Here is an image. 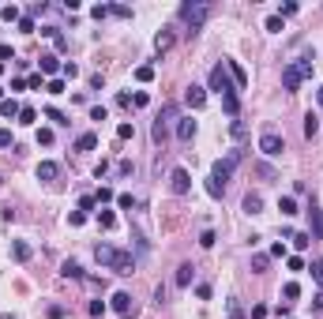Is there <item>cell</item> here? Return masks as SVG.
I'll use <instances>...</instances> for the list:
<instances>
[{"label":"cell","mask_w":323,"mask_h":319,"mask_svg":"<svg viewBox=\"0 0 323 319\" xmlns=\"http://www.w3.org/2000/svg\"><path fill=\"white\" fill-rule=\"evenodd\" d=\"M305 79H312V57H301V60L282 68V86H286V90H297Z\"/></svg>","instance_id":"obj_1"},{"label":"cell","mask_w":323,"mask_h":319,"mask_svg":"<svg viewBox=\"0 0 323 319\" xmlns=\"http://www.w3.org/2000/svg\"><path fill=\"white\" fill-rule=\"evenodd\" d=\"M211 4H207V0H188V4H180V19H184L188 26H192V34L199 30V26L207 23V19H211Z\"/></svg>","instance_id":"obj_2"},{"label":"cell","mask_w":323,"mask_h":319,"mask_svg":"<svg viewBox=\"0 0 323 319\" xmlns=\"http://www.w3.org/2000/svg\"><path fill=\"white\" fill-rule=\"evenodd\" d=\"M237 165H241V151H230L226 158H218V161L211 165V180H214V184H222V188H226V180L233 176V169H237Z\"/></svg>","instance_id":"obj_3"},{"label":"cell","mask_w":323,"mask_h":319,"mask_svg":"<svg viewBox=\"0 0 323 319\" xmlns=\"http://www.w3.org/2000/svg\"><path fill=\"white\" fill-rule=\"evenodd\" d=\"M207 90H214V94H237V86H233V79H230V72H226V64H214L211 68V76H207Z\"/></svg>","instance_id":"obj_4"},{"label":"cell","mask_w":323,"mask_h":319,"mask_svg":"<svg viewBox=\"0 0 323 319\" xmlns=\"http://www.w3.org/2000/svg\"><path fill=\"white\" fill-rule=\"evenodd\" d=\"M259 151H263L267 158H278V154L286 151V139H282L278 132H263L259 135Z\"/></svg>","instance_id":"obj_5"},{"label":"cell","mask_w":323,"mask_h":319,"mask_svg":"<svg viewBox=\"0 0 323 319\" xmlns=\"http://www.w3.org/2000/svg\"><path fill=\"white\" fill-rule=\"evenodd\" d=\"M113 312H117V316H124V319H132V316H136V297L124 293V289H120V293H113Z\"/></svg>","instance_id":"obj_6"},{"label":"cell","mask_w":323,"mask_h":319,"mask_svg":"<svg viewBox=\"0 0 323 319\" xmlns=\"http://www.w3.org/2000/svg\"><path fill=\"white\" fill-rule=\"evenodd\" d=\"M169 188H173L177 195H188V192H192V176H188V169H173V173H169Z\"/></svg>","instance_id":"obj_7"},{"label":"cell","mask_w":323,"mask_h":319,"mask_svg":"<svg viewBox=\"0 0 323 319\" xmlns=\"http://www.w3.org/2000/svg\"><path fill=\"white\" fill-rule=\"evenodd\" d=\"M222 64H226V72H230L233 86H237V90H244V86H248V72L237 64V60H222Z\"/></svg>","instance_id":"obj_8"},{"label":"cell","mask_w":323,"mask_h":319,"mask_svg":"<svg viewBox=\"0 0 323 319\" xmlns=\"http://www.w3.org/2000/svg\"><path fill=\"white\" fill-rule=\"evenodd\" d=\"M184 101L192 105V109H203V105H207V86H196V83H192V86L184 90Z\"/></svg>","instance_id":"obj_9"},{"label":"cell","mask_w":323,"mask_h":319,"mask_svg":"<svg viewBox=\"0 0 323 319\" xmlns=\"http://www.w3.org/2000/svg\"><path fill=\"white\" fill-rule=\"evenodd\" d=\"M94 259L113 270V263H117V248H109V244H94Z\"/></svg>","instance_id":"obj_10"},{"label":"cell","mask_w":323,"mask_h":319,"mask_svg":"<svg viewBox=\"0 0 323 319\" xmlns=\"http://www.w3.org/2000/svg\"><path fill=\"white\" fill-rule=\"evenodd\" d=\"M113 270H117V274H136V255H132V252H117Z\"/></svg>","instance_id":"obj_11"},{"label":"cell","mask_w":323,"mask_h":319,"mask_svg":"<svg viewBox=\"0 0 323 319\" xmlns=\"http://www.w3.org/2000/svg\"><path fill=\"white\" fill-rule=\"evenodd\" d=\"M308 226H312V240H320L323 237V210L316 207V203L308 207Z\"/></svg>","instance_id":"obj_12"},{"label":"cell","mask_w":323,"mask_h":319,"mask_svg":"<svg viewBox=\"0 0 323 319\" xmlns=\"http://www.w3.org/2000/svg\"><path fill=\"white\" fill-rule=\"evenodd\" d=\"M177 139H180V143H192V139H196V120H192V117L177 120Z\"/></svg>","instance_id":"obj_13"},{"label":"cell","mask_w":323,"mask_h":319,"mask_svg":"<svg viewBox=\"0 0 323 319\" xmlns=\"http://www.w3.org/2000/svg\"><path fill=\"white\" fill-rule=\"evenodd\" d=\"M30 255H34V248H30L26 240H15V244H11V259H15V263H26Z\"/></svg>","instance_id":"obj_14"},{"label":"cell","mask_w":323,"mask_h":319,"mask_svg":"<svg viewBox=\"0 0 323 319\" xmlns=\"http://www.w3.org/2000/svg\"><path fill=\"white\" fill-rule=\"evenodd\" d=\"M192 278H196V267H192V263H180V267H177V286L188 289V286H192Z\"/></svg>","instance_id":"obj_15"},{"label":"cell","mask_w":323,"mask_h":319,"mask_svg":"<svg viewBox=\"0 0 323 319\" xmlns=\"http://www.w3.org/2000/svg\"><path fill=\"white\" fill-rule=\"evenodd\" d=\"M57 176H60L57 161H42V165H38V180H57Z\"/></svg>","instance_id":"obj_16"},{"label":"cell","mask_w":323,"mask_h":319,"mask_svg":"<svg viewBox=\"0 0 323 319\" xmlns=\"http://www.w3.org/2000/svg\"><path fill=\"white\" fill-rule=\"evenodd\" d=\"M244 210H248V214H259V210H263V195H259V192H248V195H244Z\"/></svg>","instance_id":"obj_17"},{"label":"cell","mask_w":323,"mask_h":319,"mask_svg":"<svg viewBox=\"0 0 323 319\" xmlns=\"http://www.w3.org/2000/svg\"><path fill=\"white\" fill-rule=\"evenodd\" d=\"M38 64H42V76H53V72H60V57H53V53H45Z\"/></svg>","instance_id":"obj_18"},{"label":"cell","mask_w":323,"mask_h":319,"mask_svg":"<svg viewBox=\"0 0 323 319\" xmlns=\"http://www.w3.org/2000/svg\"><path fill=\"white\" fill-rule=\"evenodd\" d=\"M173 42H177V38H173L169 30H162L158 38H154V49H158V53H169V49H173Z\"/></svg>","instance_id":"obj_19"},{"label":"cell","mask_w":323,"mask_h":319,"mask_svg":"<svg viewBox=\"0 0 323 319\" xmlns=\"http://www.w3.org/2000/svg\"><path fill=\"white\" fill-rule=\"evenodd\" d=\"M222 109H226L233 120H237V113H241V98H237V94H226V98H222Z\"/></svg>","instance_id":"obj_20"},{"label":"cell","mask_w":323,"mask_h":319,"mask_svg":"<svg viewBox=\"0 0 323 319\" xmlns=\"http://www.w3.org/2000/svg\"><path fill=\"white\" fill-rule=\"evenodd\" d=\"M94 147H98V135H94V132H83L76 139V151H94Z\"/></svg>","instance_id":"obj_21"},{"label":"cell","mask_w":323,"mask_h":319,"mask_svg":"<svg viewBox=\"0 0 323 319\" xmlns=\"http://www.w3.org/2000/svg\"><path fill=\"white\" fill-rule=\"evenodd\" d=\"M60 274H64V278H83V267H79L76 259H64V263H60Z\"/></svg>","instance_id":"obj_22"},{"label":"cell","mask_w":323,"mask_h":319,"mask_svg":"<svg viewBox=\"0 0 323 319\" xmlns=\"http://www.w3.org/2000/svg\"><path fill=\"white\" fill-rule=\"evenodd\" d=\"M19 109H23V105H19L15 98H4V101H0V117H19Z\"/></svg>","instance_id":"obj_23"},{"label":"cell","mask_w":323,"mask_h":319,"mask_svg":"<svg viewBox=\"0 0 323 319\" xmlns=\"http://www.w3.org/2000/svg\"><path fill=\"white\" fill-rule=\"evenodd\" d=\"M226 316H230V319H244V308H241L237 297H230V301H226Z\"/></svg>","instance_id":"obj_24"},{"label":"cell","mask_w":323,"mask_h":319,"mask_svg":"<svg viewBox=\"0 0 323 319\" xmlns=\"http://www.w3.org/2000/svg\"><path fill=\"white\" fill-rule=\"evenodd\" d=\"M278 210L286 214V218H289V214H297V199H293V195H282V199H278Z\"/></svg>","instance_id":"obj_25"},{"label":"cell","mask_w":323,"mask_h":319,"mask_svg":"<svg viewBox=\"0 0 323 319\" xmlns=\"http://www.w3.org/2000/svg\"><path fill=\"white\" fill-rule=\"evenodd\" d=\"M38 120V109L34 105H23V109H19V124H34Z\"/></svg>","instance_id":"obj_26"},{"label":"cell","mask_w":323,"mask_h":319,"mask_svg":"<svg viewBox=\"0 0 323 319\" xmlns=\"http://www.w3.org/2000/svg\"><path fill=\"white\" fill-rule=\"evenodd\" d=\"M289 240H293V248H297V252H305L308 244H312V233H293Z\"/></svg>","instance_id":"obj_27"},{"label":"cell","mask_w":323,"mask_h":319,"mask_svg":"<svg viewBox=\"0 0 323 319\" xmlns=\"http://www.w3.org/2000/svg\"><path fill=\"white\" fill-rule=\"evenodd\" d=\"M282 297H286V304H293V301L301 297V286H297V282H286V289H282Z\"/></svg>","instance_id":"obj_28"},{"label":"cell","mask_w":323,"mask_h":319,"mask_svg":"<svg viewBox=\"0 0 323 319\" xmlns=\"http://www.w3.org/2000/svg\"><path fill=\"white\" fill-rule=\"evenodd\" d=\"M316 132H320V117H316V113H308V117H305V135L312 139Z\"/></svg>","instance_id":"obj_29"},{"label":"cell","mask_w":323,"mask_h":319,"mask_svg":"<svg viewBox=\"0 0 323 319\" xmlns=\"http://www.w3.org/2000/svg\"><path fill=\"white\" fill-rule=\"evenodd\" d=\"M267 267H271V255H252V270L255 274H263Z\"/></svg>","instance_id":"obj_30"},{"label":"cell","mask_w":323,"mask_h":319,"mask_svg":"<svg viewBox=\"0 0 323 319\" xmlns=\"http://www.w3.org/2000/svg\"><path fill=\"white\" fill-rule=\"evenodd\" d=\"M98 222H102V229H113L117 226V214L113 210H98Z\"/></svg>","instance_id":"obj_31"},{"label":"cell","mask_w":323,"mask_h":319,"mask_svg":"<svg viewBox=\"0 0 323 319\" xmlns=\"http://www.w3.org/2000/svg\"><path fill=\"white\" fill-rule=\"evenodd\" d=\"M136 79H139V83H151V79H154V68H151V64H139V68H136Z\"/></svg>","instance_id":"obj_32"},{"label":"cell","mask_w":323,"mask_h":319,"mask_svg":"<svg viewBox=\"0 0 323 319\" xmlns=\"http://www.w3.org/2000/svg\"><path fill=\"white\" fill-rule=\"evenodd\" d=\"M45 117H49V120H53V124H57V128H64V124H72V120H68V117H64V113H60V109H45Z\"/></svg>","instance_id":"obj_33"},{"label":"cell","mask_w":323,"mask_h":319,"mask_svg":"<svg viewBox=\"0 0 323 319\" xmlns=\"http://www.w3.org/2000/svg\"><path fill=\"white\" fill-rule=\"evenodd\" d=\"M230 135H233V139H248V128H244V120H233V124H230Z\"/></svg>","instance_id":"obj_34"},{"label":"cell","mask_w":323,"mask_h":319,"mask_svg":"<svg viewBox=\"0 0 323 319\" xmlns=\"http://www.w3.org/2000/svg\"><path fill=\"white\" fill-rule=\"evenodd\" d=\"M53 139H57L53 128H38V143H42V147H53Z\"/></svg>","instance_id":"obj_35"},{"label":"cell","mask_w":323,"mask_h":319,"mask_svg":"<svg viewBox=\"0 0 323 319\" xmlns=\"http://www.w3.org/2000/svg\"><path fill=\"white\" fill-rule=\"evenodd\" d=\"M26 86H30V90H42V86H45V76H42V72H34V76H26Z\"/></svg>","instance_id":"obj_36"},{"label":"cell","mask_w":323,"mask_h":319,"mask_svg":"<svg viewBox=\"0 0 323 319\" xmlns=\"http://www.w3.org/2000/svg\"><path fill=\"white\" fill-rule=\"evenodd\" d=\"M0 15L8 19V23H19V19H23V15H19V8H15V4H8V8H0Z\"/></svg>","instance_id":"obj_37"},{"label":"cell","mask_w":323,"mask_h":319,"mask_svg":"<svg viewBox=\"0 0 323 319\" xmlns=\"http://www.w3.org/2000/svg\"><path fill=\"white\" fill-rule=\"evenodd\" d=\"M267 30H271V34H282V30H286V23H282V15H271V19H267Z\"/></svg>","instance_id":"obj_38"},{"label":"cell","mask_w":323,"mask_h":319,"mask_svg":"<svg viewBox=\"0 0 323 319\" xmlns=\"http://www.w3.org/2000/svg\"><path fill=\"white\" fill-rule=\"evenodd\" d=\"M151 135H154V143H162V139H165V120H162V117L154 120V132H151Z\"/></svg>","instance_id":"obj_39"},{"label":"cell","mask_w":323,"mask_h":319,"mask_svg":"<svg viewBox=\"0 0 323 319\" xmlns=\"http://www.w3.org/2000/svg\"><path fill=\"white\" fill-rule=\"evenodd\" d=\"M214 240H218L214 229H203V233H199V244H203V248H214Z\"/></svg>","instance_id":"obj_40"},{"label":"cell","mask_w":323,"mask_h":319,"mask_svg":"<svg viewBox=\"0 0 323 319\" xmlns=\"http://www.w3.org/2000/svg\"><path fill=\"white\" fill-rule=\"evenodd\" d=\"M308 270H312V278L323 286V259H312V267H308Z\"/></svg>","instance_id":"obj_41"},{"label":"cell","mask_w":323,"mask_h":319,"mask_svg":"<svg viewBox=\"0 0 323 319\" xmlns=\"http://www.w3.org/2000/svg\"><path fill=\"white\" fill-rule=\"evenodd\" d=\"M94 199H98V203H109V199H117V195H113V188H98V192H94Z\"/></svg>","instance_id":"obj_42"},{"label":"cell","mask_w":323,"mask_h":319,"mask_svg":"<svg viewBox=\"0 0 323 319\" xmlns=\"http://www.w3.org/2000/svg\"><path fill=\"white\" fill-rule=\"evenodd\" d=\"M132 135H136V128H132V124H128V120H124V124L117 128V139H132Z\"/></svg>","instance_id":"obj_43"},{"label":"cell","mask_w":323,"mask_h":319,"mask_svg":"<svg viewBox=\"0 0 323 319\" xmlns=\"http://www.w3.org/2000/svg\"><path fill=\"white\" fill-rule=\"evenodd\" d=\"M109 8H113L117 19H132V8H124V4H109Z\"/></svg>","instance_id":"obj_44"},{"label":"cell","mask_w":323,"mask_h":319,"mask_svg":"<svg viewBox=\"0 0 323 319\" xmlns=\"http://www.w3.org/2000/svg\"><path fill=\"white\" fill-rule=\"evenodd\" d=\"M117 207L132 210V207H136V199H132V195H128V192H120V195H117Z\"/></svg>","instance_id":"obj_45"},{"label":"cell","mask_w":323,"mask_h":319,"mask_svg":"<svg viewBox=\"0 0 323 319\" xmlns=\"http://www.w3.org/2000/svg\"><path fill=\"white\" fill-rule=\"evenodd\" d=\"M45 90H49V94H68V90H64V83H60V79H49V83H45Z\"/></svg>","instance_id":"obj_46"},{"label":"cell","mask_w":323,"mask_h":319,"mask_svg":"<svg viewBox=\"0 0 323 319\" xmlns=\"http://www.w3.org/2000/svg\"><path fill=\"white\" fill-rule=\"evenodd\" d=\"M0 147H15V139H11V128H0Z\"/></svg>","instance_id":"obj_47"},{"label":"cell","mask_w":323,"mask_h":319,"mask_svg":"<svg viewBox=\"0 0 323 319\" xmlns=\"http://www.w3.org/2000/svg\"><path fill=\"white\" fill-rule=\"evenodd\" d=\"M19 30H23V34H34V19L23 15V19H19Z\"/></svg>","instance_id":"obj_48"},{"label":"cell","mask_w":323,"mask_h":319,"mask_svg":"<svg viewBox=\"0 0 323 319\" xmlns=\"http://www.w3.org/2000/svg\"><path fill=\"white\" fill-rule=\"evenodd\" d=\"M83 222H86L83 210H72V214H68V226H83Z\"/></svg>","instance_id":"obj_49"},{"label":"cell","mask_w":323,"mask_h":319,"mask_svg":"<svg viewBox=\"0 0 323 319\" xmlns=\"http://www.w3.org/2000/svg\"><path fill=\"white\" fill-rule=\"evenodd\" d=\"M60 72H64L68 79H76L79 76V64H72V60H68V64H60Z\"/></svg>","instance_id":"obj_50"},{"label":"cell","mask_w":323,"mask_h":319,"mask_svg":"<svg viewBox=\"0 0 323 319\" xmlns=\"http://www.w3.org/2000/svg\"><path fill=\"white\" fill-rule=\"evenodd\" d=\"M147 101H151V98H147V94H143V90H136V94H132V105H136V109H143Z\"/></svg>","instance_id":"obj_51"},{"label":"cell","mask_w":323,"mask_h":319,"mask_svg":"<svg viewBox=\"0 0 323 319\" xmlns=\"http://www.w3.org/2000/svg\"><path fill=\"white\" fill-rule=\"evenodd\" d=\"M109 113H105V105H90V120H105Z\"/></svg>","instance_id":"obj_52"},{"label":"cell","mask_w":323,"mask_h":319,"mask_svg":"<svg viewBox=\"0 0 323 319\" xmlns=\"http://www.w3.org/2000/svg\"><path fill=\"white\" fill-rule=\"evenodd\" d=\"M196 297H199V301H211V286H207V282H199V286H196Z\"/></svg>","instance_id":"obj_53"},{"label":"cell","mask_w":323,"mask_h":319,"mask_svg":"<svg viewBox=\"0 0 323 319\" xmlns=\"http://www.w3.org/2000/svg\"><path fill=\"white\" fill-rule=\"evenodd\" d=\"M90 316L102 319V316H105V304H102V301H90Z\"/></svg>","instance_id":"obj_54"},{"label":"cell","mask_w":323,"mask_h":319,"mask_svg":"<svg viewBox=\"0 0 323 319\" xmlns=\"http://www.w3.org/2000/svg\"><path fill=\"white\" fill-rule=\"evenodd\" d=\"M94 203H98V199H94V195H83V199H79V210H83V214H86V210H94Z\"/></svg>","instance_id":"obj_55"},{"label":"cell","mask_w":323,"mask_h":319,"mask_svg":"<svg viewBox=\"0 0 323 319\" xmlns=\"http://www.w3.org/2000/svg\"><path fill=\"white\" fill-rule=\"evenodd\" d=\"M4 60H15V49H11V45H0V64H4Z\"/></svg>","instance_id":"obj_56"},{"label":"cell","mask_w":323,"mask_h":319,"mask_svg":"<svg viewBox=\"0 0 323 319\" xmlns=\"http://www.w3.org/2000/svg\"><path fill=\"white\" fill-rule=\"evenodd\" d=\"M105 15H113V8L109 4H98V8H94V19H105Z\"/></svg>","instance_id":"obj_57"},{"label":"cell","mask_w":323,"mask_h":319,"mask_svg":"<svg viewBox=\"0 0 323 319\" xmlns=\"http://www.w3.org/2000/svg\"><path fill=\"white\" fill-rule=\"evenodd\" d=\"M286 263H289V270H305V259H301V255H289Z\"/></svg>","instance_id":"obj_58"},{"label":"cell","mask_w":323,"mask_h":319,"mask_svg":"<svg viewBox=\"0 0 323 319\" xmlns=\"http://www.w3.org/2000/svg\"><path fill=\"white\" fill-rule=\"evenodd\" d=\"M267 312H271L267 304H255V308H252V319H267Z\"/></svg>","instance_id":"obj_59"},{"label":"cell","mask_w":323,"mask_h":319,"mask_svg":"<svg viewBox=\"0 0 323 319\" xmlns=\"http://www.w3.org/2000/svg\"><path fill=\"white\" fill-rule=\"evenodd\" d=\"M271 255H274V259H282V255H286V244H282V240L271 244Z\"/></svg>","instance_id":"obj_60"},{"label":"cell","mask_w":323,"mask_h":319,"mask_svg":"<svg viewBox=\"0 0 323 319\" xmlns=\"http://www.w3.org/2000/svg\"><path fill=\"white\" fill-rule=\"evenodd\" d=\"M312 308H316V312H323V293H316V297H312Z\"/></svg>","instance_id":"obj_61"},{"label":"cell","mask_w":323,"mask_h":319,"mask_svg":"<svg viewBox=\"0 0 323 319\" xmlns=\"http://www.w3.org/2000/svg\"><path fill=\"white\" fill-rule=\"evenodd\" d=\"M0 319H15V316H11V312H0Z\"/></svg>","instance_id":"obj_62"},{"label":"cell","mask_w":323,"mask_h":319,"mask_svg":"<svg viewBox=\"0 0 323 319\" xmlns=\"http://www.w3.org/2000/svg\"><path fill=\"white\" fill-rule=\"evenodd\" d=\"M316 98H320V105H323V86H320V90H316Z\"/></svg>","instance_id":"obj_63"},{"label":"cell","mask_w":323,"mask_h":319,"mask_svg":"<svg viewBox=\"0 0 323 319\" xmlns=\"http://www.w3.org/2000/svg\"><path fill=\"white\" fill-rule=\"evenodd\" d=\"M0 101H4V86H0Z\"/></svg>","instance_id":"obj_64"}]
</instances>
